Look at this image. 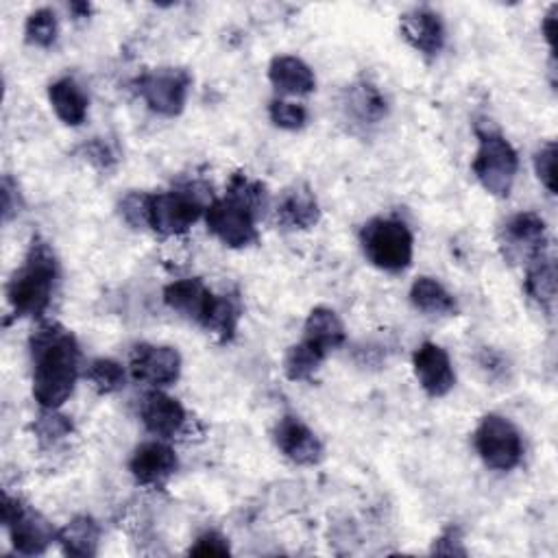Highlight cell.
Segmentation results:
<instances>
[{
    "label": "cell",
    "mask_w": 558,
    "mask_h": 558,
    "mask_svg": "<svg viewBox=\"0 0 558 558\" xmlns=\"http://www.w3.org/2000/svg\"><path fill=\"white\" fill-rule=\"evenodd\" d=\"M129 371L134 380L145 382L153 388L171 386L179 380L182 356L175 347L166 345H136L129 358Z\"/></svg>",
    "instance_id": "8fae6325"
},
{
    "label": "cell",
    "mask_w": 558,
    "mask_h": 558,
    "mask_svg": "<svg viewBox=\"0 0 558 558\" xmlns=\"http://www.w3.org/2000/svg\"><path fill=\"white\" fill-rule=\"evenodd\" d=\"M214 293L203 284V280L199 277H190V280H179L173 282L164 288V303L182 314L188 321H195L197 325L203 327L212 303H214Z\"/></svg>",
    "instance_id": "2e32d148"
},
{
    "label": "cell",
    "mask_w": 558,
    "mask_h": 558,
    "mask_svg": "<svg viewBox=\"0 0 558 558\" xmlns=\"http://www.w3.org/2000/svg\"><path fill=\"white\" fill-rule=\"evenodd\" d=\"M3 523L12 536V543L18 554L38 556L58 541L55 528L23 499L5 495L3 499Z\"/></svg>",
    "instance_id": "52a82bcc"
},
{
    "label": "cell",
    "mask_w": 558,
    "mask_h": 558,
    "mask_svg": "<svg viewBox=\"0 0 558 558\" xmlns=\"http://www.w3.org/2000/svg\"><path fill=\"white\" fill-rule=\"evenodd\" d=\"M243 317V303L238 295H216L212 310L203 323V330L216 336L219 343H230L236 336Z\"/></svg>",
    "instance_id": "d4e9b609"
},
{
    "label": "cell",
    "mask_w": 558,
    "mask_h": 558,
    "mask_svg": "<svg viewBox=\"0 0 558 558\" xmlns=\"http://www.w3.org/2000/svg\"><path fill=\"white\" fill-rule=\"evenodd\" d=\"M14 195H18V186L12 182V177L3 179V216L5 221H12L14 214H18V203H14Z\"/></svg>",
    "instance_id": "8d00e7d4"
},
{
    "label": "cell",
    "mask_w": 558,
    "mask_h": 558,
    "mask_svg": "<svg viewBox=\"0 0 558 558\" xmlns=\"http://www.w3.org/2000/svg\"><path fill=\"white\" fill-rule=\"evenodd\" d=\"M60 264L49 243L36 238L23 266L8 284V301L16 317L40 319L51 306Z\"/></svg>",
    "instance_id": "7a4b0ae2"
},
{
    "label": "cell",
    "mask_w": 558,
    "mask_h": 558,
    "mask_svg": "<svg viewBox=\"0 0 558 558\" xmlns=\"http://www.w3.org/2000/svg\"><path fill=\"white\" fill-rule=\"evenodd\" d=\"M473 445L478 456L488 469L510 471L523 458V443L519 430L499 414L482 417L473 434Z\"/></svg>",
    "instance_id": "8992f818"
},
{
    "label": "cell",
    "mask_w": 558,
    "mask_h": 558,
    "mask_svg": "<svg viewBox=\"0 0 558 558\" xmlns=\"http://www.w3.org/2000/svg\"><path fill=\"white\" fill-rule=\"evenodd\" d=\"M136 86L149 110L173 119L186 108L193 77L184 69H158L145 73Z\"/></svg>",
    "instance_id": "9c48e42d"
},
{
    "label": "cell",
    "mask_w": 558,
    "mask_h": 558,
    "mask_svg": "<svg viewBox=\"0 0 558 558\" xmlns=\"http://www.w3.org/2000/svg\"><path fill=\"white\" fill-rule=\"evenodd\" d=\"M410 301L417 310L425 314L449 317L458 312V303L454 295L434 277H419L410 288Z\"/></svg>",
    "instance_id": "cb8c5ba5"
},
{
    "label": "cell",
    "mask_w": 558,
    "mask_h": 558,
    "mask_svg": "<svg viewBox=\"0 0 558 558\" xmlns=\"http://www.w3.org/2000/svg\"><path fill=\"white\" fill-rule=\"evenodd\" d=\"M197 186L158 193L149 199V227L162 236L186 234L208 210Z\"/></svg>",
    "instance_id": "5b68a950"
},
{
    "label": "cell",
    "mask_w": 558,
    "mask_h": 558,
    "mask_svg": "<svg viewBox=\"0 0 558 558\" xmlns=\"http://www.w3.org/2000/svg\"><path fill=\"white\" fill-rule=\"evenodd\" d=\"M99 541H101V528L88 514L75 517L58 532V543L66 556H79V558L97 556Z\"/></svg>",
    "instance_id": "44dd1931"
},
{
    "label": "cell",
    "mask_w": 558,
    "mask_h": 558,
    "mask_svg": "<svg viewBox=\"0 0 558 558\" xmlns=\"http://www.w3.org/2000/svg\"><path fill=\"white\" fill-rule=\"evenodd\" d=\"M269 116L271 121L286 132H297L303 129L308 123V110L303 106L284 101V99H275L269 108Z\"/></svg>",
    "instance_id": "1f68e13d"
},
{
    "label": "cell",
    "mask_w": 558,
    "mask_h": 558,
    "mask_svg": "<svg viewBox=\"0 0 558 558\" xmlns=\"http://www.w3.org/2000/svg\"><path fill=\"white\" fill-rule=\"evenodd\" d=\"M227 195L238 199L240 203H245L247 208H251L258 216L264 214V208H266V188L262 182H256L243 173H236L232 179H230V186H227Z\"/></svg>",
    "instance_id": "f546056e"
},
{
    "label": "cell",
    "mask_w": 558,
    "mask_h": 558,
    "mask_svg": "<svg viewBox=\"0 0 558 558\" xmlns=\"http://www.w3.org/2000/svg\"><path fill=\"white\" fill-rule=\"evenodd\" d=\"M404 40L425 58H436L445 47V25L441 16L427 8H414L399 18Z\"/></svg>",
    "instance_id": "5bb4252c"
},
{
    "label": "cell",
    "mask_w": 558,
    "mask_h": 558,
    "mask_svg": "<svg viewBox=\"0 0 558 558\" xmlns=\"http://www.w3.org/2000/svg\"><path fill=\"white\" fill-rule=\"evenodd\" d=\"M556 14H558V8H549V12L545 14L543 18V25H541V32H543V38L545 42L549 45V49L554 51V40H556Z\"/></svg>",
    "instance_id": "f35d334b"
},
{
    "label": "cell",
    "mask_w": 558,
    "mask_h": 558,
    "mask_svg": "<svg viewBox=\"0 0 558 558\" xmlns=\"http://www.w3.org/2000/svg\"><path fill=\"white\" fill-rule=\"evenodd\" d=\"M88 380L92 382V386L103 393V395H112L119 393L121 388H125L127 384V371L121 362L110 360V358H99L88 367Z\"/></svg>",
    "instance_id": "83f0119b"
},
{
    "label": "cell",
    "mask_w": 558,
    "mask_h": 558,
    "mask_svg": "<svg viewBox=\"0 0 558 558\" xmlns=\"http://www.w3.org/2000/svg\"><path fill=\"white\" fill-rule=\"evenodd\" d=\"M525 293L534 303H538L541 310H545L547 314L551 312L556 299V266L551 258H547V253L538 256L528 264Z\"/></svg>",
    "instance_id": "603a6c76"
},
{
    "label": "cell",
    "mask_w": 558,
    "mask_h": 558,
    "mask_svg": "<svg viewBox=\"0 0 558 558\" xmlns=\"http://www.w3.org/2000/svg\"><path fill=\"white\" fill-rule=\"evenodd\" d=\"M34 432L38 436L40 443L45 445H55L60 441H64L66 436H71L73 432V421L64 414H60L58 410H49L45 408V412L36 419L34 423Z\"/></svg>",
    "instance_id": "4dcf8cb0"
},
{
    "label": "cell",
    "mask_w": 558,
    "mask_h": 558,
    "mask_svg": "<svg viewBox=\"0 0 558 558\" xmlns=\"http://www.w3.org/2000/svg\"><path fill=\"white\" fill-rule=\"evenodd\" d=\"M534 171L549 195H556V142H545L534 153Z\"/></svg>",
    "instance_id": "d6a6232c"
},
{
    "label": "cell",
    "mask_w": 558,
    "mask_h": 558,
    "mask_svg": "<svg viewBox=\"0 0 558 558\" xmlns=\"http://www.w3.org/2000/svg\"><path fill=\"white\" fill-rule=\"evenodd\" d=\"M475 134H478V151L471 164L473 175L488 195L497 199H506L512 190V184L519 171L517 151L499 132L491 127L482 129L478 125Z\"/></svg>",
    "instance_id": "3957f363"
},
{
    "label": "cell",
    "mask_w": 558,
    "mask_h": 558,
    "mask_svg": "<svg viewBox=\"0 0 558 558\" xmlns=\"http://www.w3.org/2000/svg\"><path fill=\"white\" fill-rule=\"evenodd\" d=\"M179 467L177 454L171 445L162 441H149L136 447L132 460H129V471L134 480L142 486H162L169 478L175 475Z\"/></svg>",
    "instance_id": "4fadbf2b"
},
{
    "label": "cell",
    "mask_w": 558,
    "mask_h": 558,
    "mask_svg": "<svg viewBox=\"0 0 558 558\" xmlns=\"http://www.w3.org/2000/svg\"><path fill=\"white\" fill-rule=\"evenodd\" d=\"M269 79L277 92L293 97L310 95L317 88V77L312 69L303 60L293 55L275 58L269 66Z\"/></svg>",
    "instance_id": "d6986e66"
},
{
    "label": "cell",
    "mask_w": 558,
    "mask_h": 558,
    "mask_svg": "<svg viewBox=\"0 0 558 558\" xmlns=\"http://www.w3.org/2000/svg\"><path fill=\"white\" fill-rule=\"evenodd\" d=\"M501 249L504 256L512 262L530 264L545 253L547 234L545 221L534 212H519L510 216L501 227Z\"/></svg>",
    "instance_id": "30bf717a"
},
{
    "label": "cell",
    "mask_w": 558,
    "mask_h": 558,
    "mask_svg": "<svg viewBox=\"0 0 558 558\" xmlns=\"http://www.w3.org/2000/svg\"><path fill=\"white\" fill-rule=\"evenodd\" d=\"M275 443L280 451L295 464H317L323 458V443L319 436L293 414L280 419L275 427Z\"/></svg>",
    "instance_id": "9a60e30c"
},
{
    "label": "cell",
    "mask_w": 558,
    "mask_h": 558,
    "mask_svg": "<svg viewBox=\"0 0 558 558\" xmlns=\"http://www.w3.org/2000/svg\"><path fill=\"white\" fill-rule=\"evenodd\" d=\"M140 419L145 427L158 438H175L188 421L186 408L171 395L153 390L142 399Z\"/></svg>",
    "instance_id": "e0dca14e"
},
{
    "label": "cell",
    "mask_w": 558,
    "mask_h": 558,
    "mask_svg": "<svg viewBox=\"0 0 558 558\" xmlns=\"http://www.w3.org/2000/svg\"><path fill=\"white\" fill-rule=\"evenodd\" d=\"M349 108L362 123H369V125L380 123L388 110L386 99L371 84L354 86L351 97H349Z\"/></svg>",
    "instance_id": "4316f807"
},
{
    "label": "cell",
    "mask_w": 558,
    "mask_h": 558,
    "mask_svg": "<svg viewBox=\"0 0 558 558\" xmlns=\"http://www.w3.org/2000/svg\"><path fill=\"white\" fill-rule=\"evenodd\" d=\"M321 219L319 201L310 186L299 184L286 190L277 206V221L286 230H312Z\"/></svg>",
    "instance_id": "ac0fdd59"
},
{
    "label": "cell",
    "mask_w": 558,
    "mask_h": 558,
    "mask_svg": "<svg viewBox=\"0 0 558 558\" xmlns=\"http://www.w3.org/2000/svg\"><path fill=\"white\" fill-rule=\"evenodd\" d=\"M345 325L332 308L319 306L308 314L303 325V340L321 351L325 358L330 351L345 345Z\"/></svg>",
    "instance_id": "ffe728a7"
},
{
    "label": "cell",
    "mask_w": 558,
    "mask_h": 558,
    "mask_svg": "<svg viewBox=\"0 0 558 558\" xmlns=\"http://www.w3.org/2000/svg\"><path fill=\"white\" fill-rule=\"evenodd\" d=\"M88 160L95 162V164H99V166H110V164L116 160V156L108 149V145H103L101 140H97V142H92L90 149H88Z\"/></svg>",
    "instance_id": "74e56055"
},
{
    "label": "cell",
    "mask_w": 558,
    "mask_h": 558,
    "mask_svg": "<svg viewBox=\"0 0 558 558\" xmlns=\"http://www.w3.org/2000/svg\"><path fill=\"white\" fill-rule=\"evenodd\" d=\"M434 554H445V556H464L467 549L462 547V532L456 525H449L434 543L432 547Z\"/></svg>",
    "instance_id": "d590c367"
},
{
    "label": "cell",
    "mask_w": 558,
    "mask_h": 558,
    "mask_svg": "<svg viewBox=\"0 0 558 558\" xmlns=\"http://www.w3.org/2000/svg\"><path fill=\"white\" fill-rule=\"evenodd\" d=\"M149 199L151 195L145 193H129L123 201H121V214L123 219L136 227V230H145L149 227Z\"/></svg>",
    "instance_id": "836d02e7"
},
{
    "label": "cell",
    "mask_w": 558,
    "mask_h": 558,
    "mask_svg": "<svg viewBox=\"0 0 558 558\" xmlns=\"http://www.w3.org/2000/svg\"><path fill=\"white\" fill-rule=\"evenodd\" d=\"M34 397L42 408L58 410L69 401L79 375L77 338L60 323H45L32 336Z\"/></svg>",
    "instance_id": "6da1fadb"
},
{
    "label": "cell",
    "mask_w": 558,
    "mask_h": 558,
    "mask_svg": "<svg viewBox=\"0 0 558 558\" xmlns=\"http://www.w3.org/2000/svg\"><path fill=\"white\" fill-rule=\"evenodd\" d=\"M49 101L58 119L71 127H79L88 116V97L82 86L71 77L51 84Z\"/></svg>",
    "instance_id": "7402d4cb"
},
{
    "label": "cell",
    "mask_w": 558,
    "mask_h": 558,
    "mask_svg": "<svg viewBox=\"0 0 558 558\" xmlns=\"http://www.w3.org/2000/svg\"><path fill=\"white\" fill-rule=\"evenodd\" d=\"M412 367L421 388L430 397H445L456 384L451 360L447 351L436 343L419 345L412 356Z\"/></svg>",
    "instance_id": "7c38bea8"
},
{
    "label": "cell",
    "mask_w": 558,
    "mask_h": 558,
    "mask_svg": "<svg viewBox=\"0 0 558 558\" xmlns=\"http://www.w3.org/2000/svg\"><path fill=\"white\" fill-rule=\"evenodd\" d=\"M258 219L260 216L251 208L230 195L214 199L206 210V225L210 234L232 249H243L258 243Z\"/></svg>",
    "instance_id": "ba28073f"
},
{
    "label": "cell",
    "mask_w": 558,
    "mask_h": 558,
    "mask_svg": "<svg viewBox=\"0 0 558 558\" xmlns=\"http://www.w3.org/2000/svg\"><path fill=\"white\" fill-rule=\"evenodd\" d=\"M323 360H325V356L321 351H317L312 345L301 340L286 351L284 373L293 382H308L314 377V373L319 371Z\"/></svg>",
    "instance_id": "484cf974"
},
{
    "label": "cell",
    "mask_w": 558,
    "mask_h": 558,
    "mask_svg": "<svg viewBox=\"0 0 558 558\" xmlns=\"http://www.w3.org/2000/svg\"><path fill=\"white\" fill-rule=\"evenodd\" d=\"M360 245L369 262L388 273H401L412 262L414 238L404 221L373 219L360 232Z\"/></svg>",
    "instance_id": "277c9868"
},
{
    "label": "cell",
    "mask_w": 558,
    "mask_h": 558,
    "mask_svg": "<svg viewBox=\"0 0 558 558\" xmlns=\"http://www.w3.org/2000/svg\"><path fill=\"white\" fill-rule=\"evenodd\" d=\"M60 34V25H58V16L53 10H36L25 25V38L32 47L38 49H49L55 45Z\"/></svg>",
    "instance_id": "f1b7e54d"
},
{
    "label": "cell",
    "mask_w": 558,
    "mask_h": 558,
    "mask_svg": "<svg viewBox=\"0 0 558 558\" xmlns=\"http://www.w3.org/2000/svg\"><path fill=\"white\" fill-rule=\"evenodd\" d=\"M232 549H230V543L223 534L210 530V532H203L195 545L190 547V554L193 556H227Z\"/></svg>",
    "instance_id": "e575fe53"
},
{
    "label": "cell",
    "mask_w": 558,
    "mask_h": 558,
    "mask_svg": "<svg viewBox=\"0 0 558 558\" xmlns=\"http://www.w3.org/2000/svg\"><path fill=\"white\" fill-rule=\"evenodd\" d=\"M71 10L82 14V18H88V14H90V5H86V3H75V5H71Z\"/></svg>",
    "instance_id": "ab89813d"
}]
</instances>
